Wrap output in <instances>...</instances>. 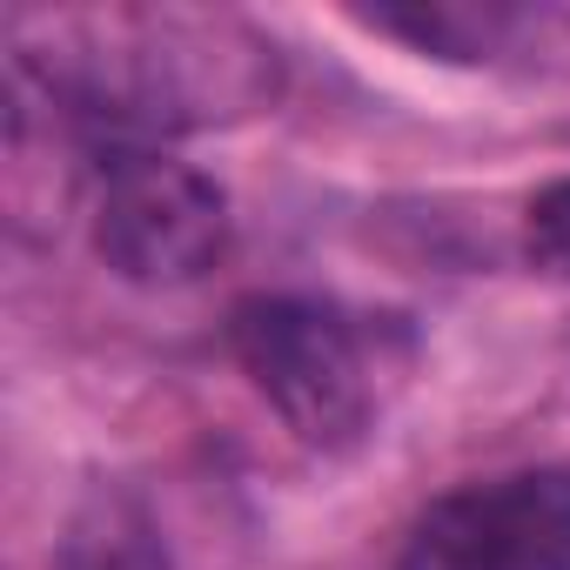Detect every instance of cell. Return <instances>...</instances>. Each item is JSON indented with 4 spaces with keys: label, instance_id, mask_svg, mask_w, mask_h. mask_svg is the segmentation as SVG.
I'll use <instances>...</instances> for the list:
<instances>
[{
    "label": "cell",
    "instance_id": "obj_1",
    "mask_svg": "<svg viewBox=\"0 0 570 570\" xmlns=\"http://www.w3.org/2000/svg\"><path fill=\"white\" fill-rule=\"evenodd\" d=\"M275 48L235 14L108 8L41 14L14 35V88H35L48 115L121 141L242 121L275 101Z\"/></svg>",
    "mask_w": 570,
    "mask_h": 570
},
{
    "label": "cell",
    "instance_id": "obj_2",
    "mask_svg": "<svg viewBox=\"0 0 570 570\" xmlns=\"http://www.w3.org/2000/svg\"><path fill=\"white\" fill-rule=\"evenodd\" d=\"M228 343L262 403L309 450H350L370 436L383 363L343 309L309 296H248L228 316Z\"/></svg>",
    "mask_w": 570,
    "mask_h": 570
},
{
    "label": "cell",
    "instance_id": "obj_3",
    "mask_svg": "<svg viewBox=\"0 0 570 570\" xmlns=\"http://www.w3.org/2000/svg\"><path fill=\"white\" fill-rule=\"evenodd\" d=\"M95 248L135 289H181L228 248V195L155 148H115L95 195Z\"/></svg>",
    "mask_w": 570,
    "mask_h": 570
},
{
    "label": "cell",
    "instance_id": "obj_4",
    "mask_svg": "<svg viewBox=\"0 0 570 570\" xmlns=\"http://www.w3.org/2000/svg\"><path fill=\"white\" fill-rule=\"evenodd\" d=\"M396 570H570V463L436 497L410 523Z\"/></svg>",
    "mask_w": 570,
    "mask_h": 570
},
{
    "label": "cell",
    "instance_id": "obj_5",
    "mask_svg": "<svg viewBox=\"0 0 570 570\" xmlns=\"http://www.w3.org/2000/svg\"><path fill=\"white\" fill-rule=\"evenodd\" d=\"M55 570H175V557H168V537H161L155 510L135 490H108L101 483L68 517Z\"/></svg>",
    "mask_w": 570,
    "mask_h": 570
},
{
    "label": "cell",
    "instance_id": "obj_6",
    "mask_svg": "<svg viewBox=\"0 0 570 570\" xmlns=\"http://www.w3.org/2000/svg\"><path fill=\"white\" fill-rule=\"evenodd\" d=\"M370 28L423 48V55H443V61H490L510 35H517V14L510 8H470V0H430V8H376L363 14Z\"/></svg>",
    "mask_w": 570,
    "mask_h": 570
},
{
    "label": "cell",
    "instance_id": "obj_7",
    "mask_svg": "<svg viewBox=\"0 0 570 570\" xmlns=\"http://www.w3.org/2000/svg\"><path fill=\"white\" fill-rule=\"evenodd\" d=\"M523 255H530V268L570 282V175H557L550 188L530 195V208H523Z\"/></svg>",
    "mask_w": 570,
    "mask_h": 570
}]
</instances>
